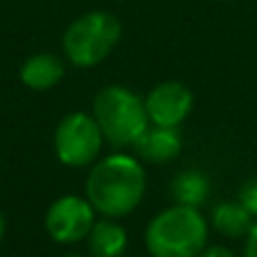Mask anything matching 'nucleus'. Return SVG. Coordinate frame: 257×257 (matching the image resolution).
Returning <instances> with one entry per match:
<instances>
[{
    "mask_svg": "<svg viewBox=\"0 0 257 257\" xmlns=\"http://www.w3.org/2000/svg\"><path fill=\"white\" fill-rule=\"evenodd\" d=\"M147 194V169L136 154L111 151L93 163L86 174L84 196L99 217L124 219L140 208Z\"/></svg>",
    "mask_w": 257,
    "mask_h": 257,
    "instance_id": "1",
    "label": "nucleus"
},
{
    "mask_svg": "<svg viewBox=\"0 0 257 257\" xmlns=\"http://www.w3.org/2000/svg\"><path fill=\"white\" fill-rule=\"evenodd\" d=\"M210 221L199 208L172 203L156 212L145 228L149 257H199L210 244Z\"/></svg>",
    "mask_w": 257,
    "mask_h": 257,
    "instance_id": "2",
    "label": "nucleus"
},
{
    "mask_svg": "<svg viewBox=\"0 0 257 257\" xmlns=\"http://www.w3.org/2000/svg\"><path fill=\"white\" fill-rule=\"evenodd\" d=\"M93 117L113 149H133L140 136L149 128L145 97L120 84L104 86L93 102Z\"/></svg>",
    "mask_w": 257,
    "mask_h": 257,
    "instance_id": "3",
    "label": "nucleus"
},
{
    "mask_svg": "<svg viewBox=\"0 0 257 257\" xmlns=\"http://www.w3.org/2000/svg\"><path fill=\"white\" fill-rule=\"evenodd\" d=\"M122 39V23L106 9L86 12L63 32L61 48L66 59L77 68H95L115 50Z\"/></svg>",
    "mask_w": 257,
    "mask_h": 257,
    "instance_id": "4",
    "label": "nucleus"
},
{
    "mask_svg": "<svg viewBox=\"0 0 257 257\" xmlns=\"http://www.w3.org/2000/svg\"><path fill=\"white\" fill-rule=\"evenodd\" d=\"M104 133L95 122L93 113L72 111L59 120L52 136L54 156L63 167L70 169H88L93 163L102 158L104 151Z\"/></svg>",
    "mask_w": 257,
    "mask_h": 257,
    "instance_id": "5",
    "label": "nucleus"
},
{
    "mask_svg": "<svg viewBox=\"0 0 257 257\" xmlns=\"http://www.w3.org/2000/svg\"><path fill=\"white\" fill-rule=\"evenodd\" d=\"M97 217L99 214L84 194H63L48 205L43 228L52 241L61 246H72L86 241Z\"/></svg>",
    "mask_w": 257,
    "mask_h": 257,
    "instance_id": "6",
    "label": "nucleus"
},
{
    "mask_svg": "<svg viewBox=\"0 0 257 257\" xmlns=\"http://www.w3.org/2000/svg\"><path fill=\"white\" fill-rule=\"evenodd\" d=\"M145 108L154 126L178 128L194 108V95L183 81L167 79L145 95Z\"/></svg>",
    "mask_w": 257,
    "mask_h": 257,
    "instance_id": "7",
    "label": "nucleus"
},
{
    "mask_svg": "<svg viewBox=\"0 0 257 257\" xmlns=\"http://www.w3.org/2000/svg\"><path fill=\"white\" fill-rule=\"evenodd\" d=\"M183 136L178 128L172 126H154L149 124L140 140L133 145V154L149 165H167L181 156Z\"/></svg>",
    "mask_w": 257,
    "mask_h": 257,
    "instance_id": "8",
    "label": "nucleus"
},
{
    "mask_svg": "<svg viewBox=\"0 0 257 257\" xmlns=\"http://www.w3.org/2000/svg\"><path fill=\"white\" fill-rule=\"evenodd\" d=\"M18 77L23 86H27L30 90L43 93L61 84V79L66 77V61L52 52H36L23 61Z\"/></svg>",
    "mask_w": 257,
    "mask_h": 257,
    "instance_id": "9",
    "label": "nucleus"
},
{
    "mask_svg": "<svg viewBox=\"0 0 257 257\" xmlns=\"http://www.w3.org/2000/svg\"><path fill=\"white\" fill-rule=\"evenodd\" d=\"M86 248L90 257H124L128 248V232L120 219L97 217L86 237Z\"/></svg>",
    "mask_w": 257,
    "mask_h": 257,
    "instance_id": "10",
    "label": "nucleus"
},
{
    "mask_svg": "<svg viewBox=\"0 0 257 257\" xmlns=\"http://www.w3.org/2000/svg\"><path fill=\"white\" fill-rule=\"evenodd\" d=\"M208 221H210V228L214 232H219L221 237H226V239H246L255 219L235 196V199H226L214 203L212 210H210Z\"/></svg>",
    "mask_w": 257,
    "mask_h": 257,
    "instance_id": "11",
    "label": "nucleus"
},
{
    "mask_svg": "<svg viewBox=\"0 0 257 257\" xmlns=\"http://www.w3.org/2000/svg\"><path fill=\"white\" fill-rule=\"evenodd\" d=\"M210 192H212V183L208 174H203L201 169L178 172L169 183V196L178 205H190V208L201 210L210 201Z\"/></svg>",
    "mask_w": 257,
    "mask_h": 257,
    "instance_id": "12",
    "label": "nucleus"
},
{
    "mask_svg": "<svg viewBox=\"0 0 257 257\" xmlns=\"http://www.w3.org/2000/svg\"><path fill=\"white\" fill-rule=\"evenodd\" d=\"M237 201L253 214V219H257V178L241 185L239 194H237Z\"/></svg>",
    "mask_w": 257,
    "mask_h": 257,
    "instance_id": "13",
    "label": "nucleus"
},
{
    "mask_svg": "<svg viewBox=\"0 0 257 257\" xmlns=\"http://www.w3.org/2000/svg\"><path fill=\"white\" fill-rule=\"evenodd\" d=\"M241 257H257V219L250 228V232L244 239V250H241Z\"/></svg>",
    "mask_w": 257,
    "mask_h": 257,
    "instance_id": "14",
    "label": "nucleus"
},
{
    "mask_svg": "<svg viewBox=\"0 0 257 257\" xmlns=\"http://www.w3.org/2000/svg\"><path fill=\"white\" fill-rule=\"evenodd\" d=\"M199 257H237V255L223 244H208L199 253Z\"/></svg>",
    "mask_w": 257,
    "mask_h": 257,
    "instance_id": "15",
    "label": "nucleus"
},
{
    "mask_svg": "<svg viewBox=\"0 0 257 257\" xmlns=\"http://www.w3.org/2000/svg\"><path fill=\"white\" fill-rule=\"evenodd\" d=\"M5 232H7V219H5V212H3V208H0V241H3Z\"/></svg>",
    "mask_w": 257,
    "mask_h": 257,
    "instance_id": "16",
    "label": "nucleus"
},
{
    "mask_svg": "<svg viewBox=\"0 0 257 257\" xmlns=\"http://www.w3.org/2000/svg\"><path fill=\"white\" fill-rule=\"evenodd\" d=\"M63 257H90V255H81V253H70V255H63Z\"/></svg>",
    "mask_w": 257,
    "mask_h": 257,
    "instance_id": "17",
    "label": "nucleus"
},
{
    "mask_svg": "<svg viewBox=\"0 0 257 257\" xmlns=\"http://www.w3.org/2000/svg\"><path fill=\"white\" fill-rule=\"evenodd\" d=\"M124 257H142V255H124ZM147 257H149V255H147Z\"/></svg>",
    "mask_w": 257,
    "mask_h": 257,
    "instance_id": "18",
    "label": "nucleus"
}]
</instances>
